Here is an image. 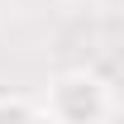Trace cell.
<instances>
[{
	"instance_id": "obj_2",
	"label": "cell",
	"mask_w": 124,
	"mask_h": 124,
	"mask_svg": "<svg viewBox=\"0 0 124 124\" xmlns=\"http://www.w3.org/2000/svg\"><path fill=\"white\" fill-rule=\"evenodd\" d=\"M0 124H48L43 100H33V95H19V91L0 95Z\"/></svg>"
},
{
	"instance_id": "obj_1",
	"label": "cell",
	"mask_w": 124,
	"mask_h": 124,
	"mask_svg": "<svg viewBox=\"0 0 124 124\" xmlns=\"http://www.w3.org/2000/svg\"><path fill=\"white\" fill-rule=\"evenodd\" d=\"M115 110L110 81L91 67H67L57 77H48L43 91V115L48 124H105Z\"/></svg>"
}]
</instances>
